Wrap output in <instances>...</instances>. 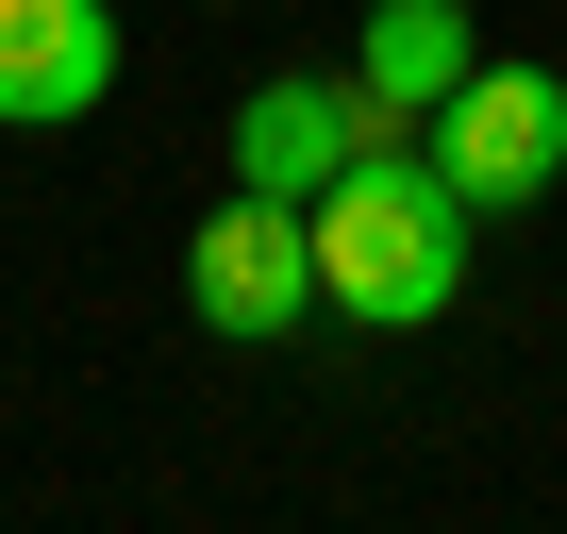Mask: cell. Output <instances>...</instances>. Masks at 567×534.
<instances>
[{"label":"cell","instance_id":"cell-4","mask_svg":"<svg viewBox=\"0 0 567 534\" xmlns=\"http://www.w3.org/2000/svg\"><path fill=\"white\" fill-rule=\"evenodd\" d=\"M368 134H417V117H384L351 68H284V84H250L234 101V184H267V201H318Z\"/></svg>","mask_w":567,"mask_h":534},{"label":"cell","instance_id":"cell-1","mask_svg":"<svg viewBox=\"0 0 567 534\" xmlns=\"http://www.w3.org/2000/svg\"><path fill=\"white\" fill-rule=\"evenodd\" d=\"M318 318H368V335H434L467 301V201L417 134H368L318 201Z\"/></svg>","mask_w":567,"mask_h":534},{"label":"cell","instance_id":"cell-2","mask_svg":"<svg viewBox=\"0 0 567 534\" xmlns=\"http://www.w3.org/2000/svg\"><path fill=\"white\" fill-rule=\"evenodd\" d=\"M184 318L234 335V351L301 335V318H318V217H301V201H267V184H234V201L184 234Z\"/></svg>","mask_w":567,"mask_h":534},{"label":"cell","instance_id":"cell-5","mask_svg":"<svg viewBox=\"0 0 567 534\" xmlns=\"http://www.w3.org/2000/svg\"><path fill=\"white\" fill-rule=\"evenodd\" d=\"M117 101V18L101 0H0V134H68Z\"/></svg>","mask_w":567,"mask_h":534},{"label":"cell","instance_id":"cell-3","mask_svg":"<svg viewBox=\"0 0 567 534\" xmlns=\"http://www.w3.org/2000/svg\"><path fill=\"white\" fill-rule=\"evenodd\" d=\"M417 151L451 167V201H467V217H517V201H550V167H567V84L484 51V68L417 117Z\"/></svg>","mask_w":567,"mask_h":534},{"label":"cell","instance_id":"cell-6","mask_svg":"<svg viewBox=\"0 0 567 534\" xmlns=\"http://www.w3.org/2000/svg\"><path fill=\"white\" fill-rule=\"evenodd\" d=\"M467 68H484V18H467V0H368V34H351V84L384 117H434Z\"/></svg>","mask_w":567,"mask_h":534}]
</instances>
